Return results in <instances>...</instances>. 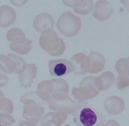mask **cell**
Wrapping results in <instances>:
<instances>
[{"instance_id": "cell-1", "label": "cell", "mask_w": 129, "mask_h": 126, "mask_svg": "<svg viewBox=\"0 0 129 126\" xmlns=\"http://www.w3.org/2000/svg\"><path fill=\"white\" fill-rule=\"evenodd\" d=\"M73 115L76 126H104V115L87 102H79Z\"/></svg>"}, {"instance_id": "cell-2", "label": "cell", "mask_w": 129, "mask_h": 126, "mask_svg": "<svg viewBox=\"0 0 129 126\" xmlns=\"http://www.w3.org/2000/svg\"><path fill=\"white\" fill-rule=\"evenodd\" d=\"M39 44L43 50L53 56L61 55L66 49L64 42L52 29H48L42 33Z\"/></svg>"}, {"instance_id": "cell-3", "label": "cell", "mask_w": 129, "mask_h": 126, "mask_svg": "<svg viewBox=\"0 0 129 126\" xmlns=\"http://www.w3.org/2000/svg\"><path fill=\"white\" fill-rule=\"evenodd\" d=\"M57 26L64 36L72 37L76 35L80 30L81 22L80 18L71 12H64L59 17Z\"/></svg>"}, {"instance_id": "cell-4", "label": "cell", "mask_w": 129, "mask_h": 126, "mask_svg": "<svg viewBox=\"0 0 129 126\" xmlns=\"http://www.w3.org/2000/svg\"><path fill=\"white\" fill-rule=\"evenodd\" d=\"M48 68L50 74L52 76H62L74 71L72 62L64 59L50 60Z\"/></svg>"}, {"instance_id": "cell-5", "label": "cell", "mask_w": 129, "mask_h": 126, "mask_svg": "<svg viewBox=\"0 0 129 126\" xmlns=\"http://www.w3.org/2000/svg\"><path fill=\"white\" fill-rule=\"evenodd\" d=\"M113 7L109 1L99 0L95 3L92 11V15L98 20L103 21L109 19L113 13Z\"/></svg>"}, {"instance_id": "cell-6", "label": "cell", "mask_w": 129, "mask_h": 126, "mask_svg": "<svg viewBox=\"0 0 129 126\" xmlns=\"http://www.w3.org/2000/svg\"><path fill=\"white\" fill-rule=\"evenodd\" d=\"M33 23L36 30L42 33L48 29H53L54 20L50 14L47 13H42L35 17Z\"/></svg>"}, {"instance_id": "cell-7", "label": "cell", "mask_w": 129, "mask_h": 126, "mask_svg": "<svg viewBox=\"0 0 129 126\" xmlns=\"http://www.w3.org/2000/svg\"><path fill=\"white\" fill-rule=\"evenodd\" d=\"M63 2L66 6L73 8L75 12L82 15L88 14L93 8V2L91 0L63 1Z\"/></svg>"}, {"instance_id": "cell-8", "label": "cell", "mask_w": 129, "mask_h": 126, "mask_svg": "<svg viewBox=\"0 0 129 126\" xmlns=\"http://www.w3.org/2000/svg\"><path fill=\"white\" fill-rule=\"evenodd\" d=\"M16 14L10 7L3 6L0 8V26L7 27L14 22Z\"/></svg>"}, {"instance_id": "cell-9", "label": "cell", "mask_w": 129, "mask_h": 126, "mask_svg": "<svg viewBox=\"0 0 129 126\" xmlns=\"http://www.w3.org/2000/svg\"><path fill=\"white\" fill-rule=\"evenodd\" d=\"M89 56L94 62V73H97L103 70L105 64V59L104 56L98 52H93L90 53Z\"/></svg>"}, {"instance_id": "cell-10", "label": "cell", "mask_w": 129, "mask_h": 126, "mask_svg": "<svg viewBox=\"0 0 129 126\" xmlns=\"http://www.w3.org/2000/svg\"><path fill=\"white\" fill-rule=\"evenodd\" d=\"M111 107L113 108L110 113L113 115H116L122 112L125 108L124 101L119 97L113 96L111 97Z\"/></svg>"}, {"instance_id": "cell-11", "label": "cell", "mask_w": 129, "mask_h": 126, "mask_svg": "<svg viewBox=\"0 0 129 126\" xmlns=\"http://www.w3.org/2000/svg\"><path fill=\"white\" fill-rule=\"evenodd\" d=\"M115 68L120 75L129 76V57L119 59L116 63Z\"/></svg>"}, {"instance_id": "cell-12", "label": "cell", "mask_w": 129, "mask_h": 126, "mask_svg": "<svg viewBox=\"0 0 129 126\" xmlns=\"http://www.w3.org/2000/svg\"><path fill=\"white\" fill-rule=\"evenodd\" d=\"M101 82L104 88L106 89L112 86L114 81V76L111 71H107L100 76Z\"/></svg>"}, {"instance_id": "cell-13", "label": "cell", "mask_w": 129, "mask_h": 126, "mask_svg": "<svg viewBox=\"0 0 129 126\" xmlns=\"http://www.w3.org/2000/svg\"><path fill=\"white\" fill-rule=\"evenodd\" d=\"M116 83L120 90L129 89V76L119 75L116 79Z\"/></svg>"}, {"instance_id": "cell-14", "label": "cell", "mask_w": 129, "mask_h": 126, "mask_svg": "<svg viewBox=\"0 0 129 126\" xmlns=\"http://www.w3.org/2000/svg\"><path fill=\"white\" fill-rule=\"evenodd\" d=\"M121 3L125 5L126 8V10L129 12V1H121Z\"/></svg>"}, {"instance_id": "cell-15", "label": "cell", "mask_w": 129, "mask_h": 126, "mask_svg": "<svg viewBox=\"0 0 129 126\" xmlns=\"http://www.w3.org/2000/svg\"><path fill=\"white\" fill-rule=\"evenodd\" d=\"M0 126H2L1 125H0Z\"/></svg>"}]
</instances>
